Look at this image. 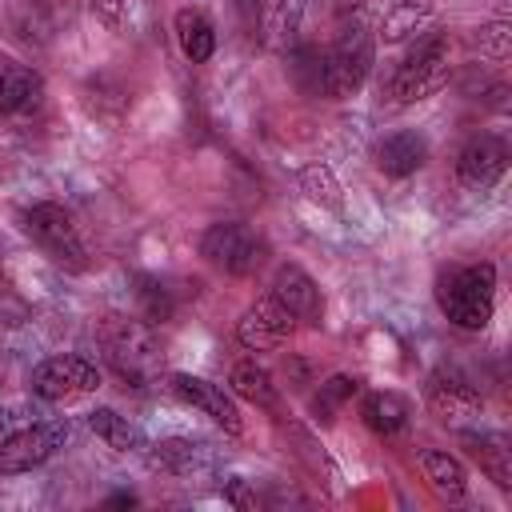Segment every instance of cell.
Returning <instances> with one entry per match:
<instances>
[{"mask_svg": "<svg viewBox=\"0 0 512 512\" xmlns=\"http://www.w3.org/2000/svg\"><path fill=\"white\" fill-rule=\"evenodd\" d=\"M448 32L440 28H428L412 40V48L400 56V64L392 68L388 84H384V96L392 108H408L416 100H428L436 96L444 84H448Z\"/></svg>", "mask_w": 512, "mask_h": 512, "instance_id": "obj_1", "label": "cell"}, {"mask_svg": "<svg viewBox=\"0 0 512 512\" xmlns=\"http://www.w3.org/2000/svg\"><path fill=\"white\" fill-rule=\"evenodd\" d=\"M436 304H440L444 320L464 332L488 328L492 308H496V264L480 260V264H456V268L440 272Z\"/></svg>", "mask_w": 512, "mask_h": 512, "instance_id": "obj_2", "label": "cell"}, {"mask_svg": "<svg viewBox=\"0 0 512 512\" xmlns=\"http://www.w3.org/2000/svg\"><path fill=\"white\" fill-rule=\"evenodd\" d=\"M100 344H104V356L116 368V376L128 380L132 388L148 384L160 368L156 324H148L144 316H104Z\"/></svg>", "mask_w": 512, "mask_h": 512, "instance_id": "obj_3", "label": "cell"}, {"mask_svg": "<svg viewBox=\"0 0 512 512\" xmlns=\"http://www.w3.org/2000/svg\"><path fill=\"white\" fill-rule=\"evenodd\" d=\"M20 228L52 264H60L68 272H84L88 268V248H84L80 228H76V220L68 216L64 204H56V200L28 204L20 212Z\"/></svg>", "mask_w": 512, "mask_h": 512, "instance_id": "obj_4", "label": "cell"}, {"mask_svg": "<svg viewBox=\"0 0 512 512\" xmlns=\"http://www.w3.org/2000/svg\"><path fill=\"white\" fill-rule=\"evenodd\" d=\"M376 60V40L364 24H352L336 36L328 52H320V96L328 100H348L364 88L368 72Z\"/></svg>", "mask_w": 512, "mask_h": 512, "instance_id": "obj_5", "label": "cell"}, {"mask_svg": "<svg viewBox=\"0 0 512 512\" xmlns=\"http://www.w3.org/2000/svg\"><path fill=\"white\" fill-rule=\"evenodd\" d=\"M200 256L224 276H256L268 264L272 248L252 224L220 220V224H208L200 232Z\"/></svg>", "mask_w": 512, "mask_h": 512, "instance_id": "obj_6", "label": "cell"}, {"mask_svg": "<svg viewBox=\"0 0 512 512\" xmlns=\"http://www.w3.org/2000/svg\"><path fill=\"white\" fill-rule=\"evenodd\" d=\"M96 388H100V368L88 356H76V352L48 356L28 376V392L36 400H44V404H64V400L88 396Z\"/></svg>", "mask_w": 512, "mask_h": 512, "instance_id": "obj_7", "label": "cell"}, {"mask_svg": "<svg viewBox=\"0 0 512 512\" xmlns=\"http://www.w3.org/2000/svg\"><path fill=\"white\" fill-rule=\"evenodd\" d=\"M424 404L428 412L440 420V424H452V428H464L468 420H480L484 412V396L480 388L456 372V368H436L424 384Z\"/></svg>", "mask_w": 512, "mask_h": 512, "instance_id": "obj_8", "label": "cell"}, {"mask_svg": "<svg viewBox=\"0 0 512 512\" xmlns=\"http://www.w3.org/2000/svg\"><path fill=\"white\" fill-rule=\"evenodd\" d=\"M68 432H72V424H68L64 416H56V420H36V424H32L28 432H20L16 440L0 444V476H20V472L40 468L44 460H52V456L64 448Z\"/></svg>", "mask_w": 512, "mask_h": 512, "instance_id": "obj_9", "label": "cell"}, {"mask_svg": "<svg viewBox=\"0 0 512 512\" xmlns=\"http://www.w3.org/2000/svg\"><path fill=\"white\" fill-rule=\"evenodd\" d=\"M292 332H296V320L272 292L252 300L236 320V340L248 352H276V348H284L292 340Z\"/></svg>", "mask_w": 512, "mask_h": 512, "instance_id": "obj_10", "label": "cell"}, {"mask_svg": "<svg viewBox=\"0 0 512 512\" xmlns=\"http://www.w3.org/2000/svg\"><path fill=\"white\" fill-rule=\"evenodd\" d=\"M168 384H172V392H176L184 404H192L196 412H204V416H208L212 424H220L228 436H240V432H244V412H240L236 396H232L224 384H212V380L192 376V372H172Z\"/></svg>", "mask_w": 512, "mask_h": 512, "instance_id": "obj_11", "label": "cell"}, {"mask_svg": "<svg viewBox=\"0 0 512 512\" xmlns=\"http://www.w3.org/2000/svg\"><path fill=\"white\" fill-rule=\"evenodd\" d=\"M508 172V144L496 136V132H480L472 136L460 152H456V176L464 188H492L500 176Z\"/></svg>", "mask_w": 512, "mask_h": 512, "instance_id": "obj_12", "label": "cell"}, {"mask_svg": "<svg viewBox=\"0 0 512 512\" xmlns=\"http://www.w3.org/2000/svg\"><path fill=\"white\" fill-rule=\"evenodd\" d=\"M268 292L292 312L296 324H308V328H320V324H324V296H320V284H316L300 264H280V268L272 272Z\"/></svg>", "mask_w": 512, "mask_h": 512, "instance_id": "obj_13", "label": "cell"}, {"mask_svg": "<svg viewBox=\"0 0 512 512\" xmlns=\"http://www.w3.org/2000/svg\"><path fill=\"white\" fill-rule=\"evenodd\" d=\"M44 100V80L36 68L16 64L12 56L0 52V116H20L32 112Z\"/></svg>", "mask_w": 512, "mask_h": 512, "instance_id": "obj_14", "label": "cell"}, {"mask_svg": "<svg viewBox=\"0 0 512 512\" xmlns=\"http://www.w3.org/2000/svg\"><path fill=\"white\" fill-rule=\"evenodd\" d=\"M360 420L368 424V432H376L380 440L400 436L412 424V400L392 392V388H376L360 400Z\"/></svg>", "mask_w": 512, "mask_h": 512, "instance_id": "obj_15", "label": "cell"}, {"mask_svg": "<svg viewBox=\"0 0 512 512\" xmlns=\"http://www.w3.org/2000/svg\"><path fill=\"white\" fill-rule=\"evenodd\" d=\"M372 156H376V168H380L384 176L404 180V176H412V172L424 168V160H428V140H424L420 132H392V136H384V140L376 144Z\"/></svg>", "mask_w": 512, "mask_h": 512, "instance_id": "obj_16", "label": "cell"}, {"mask_svg": "<svg viewBox=\"0 0 512 512\" xmlns=\"http://www.w3.org/2000/svg\"><path fill=\"white\" fill-rule=\"evenodd\" d=\"M152 460L172 476H196L216 464V448L196 436H168L152 448Z\"/></svg>", "mask_w": 512, "mask_h": 512, "instance_id": "obj_17", "label": "cell"}, {"mask_svg": "<svg viewBox=\"0 0 512 512\" xmlns=\"http://www.w3.org/2000/svg\"><path fill=\"white\" fill-rule=\"evenodd\" d=\"M8 24L16 32V40L32 44V48H44L60 36V12L52 0H24L8 12Z\"/></svg>", "mask_w": 512, "mask_h": 512, "instance_id": "obj_18", "label": "cell"}, {"mask_svg": "<svg viewBox=\"0 0 512 512\" xmlns=\"http://www.w3.org/2000/svg\"><path fill=\"white\" fill-rule=\"evenodd\" d=\"M172 32H176V44H180L188 64H208L212 60V52H216V24L200 8H180L172 16Z\"/></svg>", "mask_w": 512, "mask_h": 512, "instance_id": "obj_19", "label": "cell"}, {"mask_svg": "<svg viewBox=\"0 0 512 512\" xmlns=\"http://www.w3.org/2000/svg\"><path fill=\"white\" fill-rule=\"evenodd\" d=\"M228 392L240 396V400H248V404H256V408H264V412H276L280 408V388H276L272 372L264 364H256V360H236L232 364Z\"/></svg>", "mask_w": 512, "mask_h": 512, "instance_id": "obj_20", "label": "cell"}, {"mask_svg": "<svg viewBox=\"0 0 512 512\" xmlns=\"http://www.w3.org/2000/svg\"><path fill=\"white\" fill-rule=\"evenodd\" d=\"M436 20V8L428 0H396L384 20H380V40L384 44H404V40H416L420 32H428Z\"/></svg>", "mask_w": 512, "mask_h": 512, "instance_id": "obj_21", "label": "cell"}, {"mask_svg": "<svg viewBox=\"0 0 512 512\" xmlns=\"http://www.w3.org/2000/svg\"><path fill=\"white\" fill-rule=\"evenodd\" d=\"M464 444L480 460L484 476L500 492H512V448L504 444V436H496V432H464Z\"/></svg>", "mask_w": 512, "mask_h": 512, "instance_id": "obj_22", "label": "cell"}, {"mask_svg": "<svg viewBox=\"0 0 512 512\" xmlns=\"http://www.w3.org/2000/svg\"><path fill=\"white\" fill-rule=\"evenodd\" d=\"M88 428L96 432V440H104L112 452H144L148 448V440H144V432L128 420V416H120L116 408H92L88 412Z\"/></svg>", "mask_w": 512, "mask_h": 512, "instance_id": "obj_23", "label": "cell"}, {"mask_svg": "<svg viewBox=\"0 0 512 512\" xmlns=\"http://www.w3.org/2000/svg\"><path fill=\"white\" fill-rule=\"evenodd\" d=\"M420 468H424V480H428L440 496L460 500V496L468 492V468H464L452 452H444V448H424V452H420Z\"/></svg>", "mask_w": 512, "mask_h": 512, "instance_id": "obj_24", "label": "cell"}, {"mask_svg": "<svg viewBox=\"0 0 512 512\" xmlns=\"http://www.w3.org/2000/svg\"><path fill=\"white\" fill-rule=\"evenodd\" d=\"M360 392V380L356 376H348V372H336V376H328L316 392H312V400H308V412H312V420L316 424H332L336 416H340V408L352 400Z\"/></svg>", "mask_w": 512, "mask_h": 512, "instance_id": "obj_25", "label": "cell"}, {"mask_svg": "<svg viewBox=\"0 0 512 512\" xmlns=\"http://www.w3.org/2000/svg\"><path fill=\"white\" fill-rule=\"evenodd\" d=\"M136 304H140V316L148 320V324H168L172 316H176V300H172V292L156 280V276H136Z\"/></svg>", "mask_w": 512, "mask_h": 512, "instance_id": "obj_26", "label": "cell"}, {"mask_svg": "<svg viewBox=\"0 0 512 512\" xmlns=\"http://www.w3.org/2000/svg\"><path fill=\"white\" fill-rule=\"evenodd\" d=\"M300 188L316 200V204H328V208H340V184L332 180V172L324 164H312L300 172Z\"/></svg>", "mask_w": 512, "mask_h": 512, "instance_id": "obj_27", "label": "cell"}, {"mask_svg": "<svg viewBox=\"0 0 512 512\" xmlns=\"http://www.w3.org/2000/svg\"><path fill=\"white\" fill-rule=\"evenodd\" d=\"M476 44H480V56H488V60H508V52H512V28H508L504 20H492V24L480 28Z\"/></svg>", "mask_w": 512, "mask_h": 512, "instance_id": "obj_28", "label": "cell"}, {"mask_svg": "<svg viewBox=\"0 0 512 512\" xmlns=\"http://www.w3.org/2000/svg\"><path fill=\"white\" fill-rule=\"evenodd\" d=\"M292 76L304 92L320 96V48H296L292 52Z\"/></svg>", "mask_w": 512, "mask_h": 512, "instance_id": "obj_29", "label": "cell"}, {"mask_svg": "<svg viewBox=\"0 0 512 512\" xmlns=\"http://www.w3.org/2000/svg\"><path fill=\"white\" fill-rule=\"evenodd\" d=\"M32 424H36V408L32 404H0V444L16 440Z\"/></svg>", "mask_w": 512, "mask_h": 512, "instance_id": "obj_30", "label": "cell"}, {"mask_svg": "<svg viewBox=\"0 0 512 512\" xmlns=\"http://www.w3.org/2000/svg\"><path fill=\"white\" fill-rule=\"evenodd\" d=\"M128 4H132V0H88V8L96 12V20H100L104 28H112V32L124 24V16H128Z\"/></svg>", "mask_w": 512, "mask_h": 512, "instance_id": "obj_31", "label": "cell"}, {"mask_svg": "<svg viewBox=\"0 0 512 512\" xmlns=\"http://www.w3.org/2000/svg\"><path fill=\"white\" fill-rule=\"evenodd\" d=\"M220 496H224L232 508H256V496L248 492V484H244L240 476H224V484H220Z\"/></svg>", "mask_w": 512, "mask_h": 512, "instance_id": "obj_32", "label": "cell"}, {"mask_svg": "<svg viewBox=\"0 0 512 512\" xmlns=\"http://www.w3.org/2000/svg\"><path fill=\"white\" fill-rule=\"evenodd\" d=\"M288 384H296V388H304V384H308V364H304V360H296V356H288Z\"/></svg>", "mask_w": 512, "mask_h": 512, "instance_id": "obj_33", "label": "cell"}, {"mask_svg": "<svg viewBox=\"0 0 512 512\" xmlns=\"http://www.w3.org/2000/svg\"><path fill=\"white\" fill-rule=\"evenodd\" d=\"M372 0H336V12L340 16H348V12H360V8H368Z\"/></svg>", "mask_w": 512, "mask_h": 512, "instance_id": "obj_34", "label": "cell"}, {"mask_svg": "<svg viewBox=\"0 0 512 512\" xmlns=\"http://www.w3.org/2000/svg\"><path fill=\"white\" fill-rule=\"evenodd\" d=\"M108 504H136V496H132V492H120V496H112Z\"/></svg>", "mask_w": 512, "mask_h": 512, "instance_id": "obj_35", "label": "cell"}]
</instances>
